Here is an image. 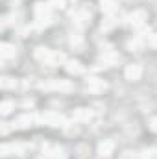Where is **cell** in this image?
<instances>
[{"label":"cell","instance_id":"18","mask_svg":"<svg viewBox=\"0 0 157 159\" xmlns=\"http://www.w3.org/2000/svg\"><path fill=\"white\" fill-rule=\"evenodd\" d=\"M128 46H129V50H141L142 48V39L141 37H135L133 41L128 43Z\"/></svg>","mask_w":157,"mask_h":159},{"label":"cell","instance_id":"4","mask_svg":"<svg viewBox=\"0 0 157 159\" xmlns=\"http://www.w3.org/2000/svg\"><path fill=\"white\" fill-rule=\"evenodd\" d=\"M85 87H87V91L98 94V93H104V91L107 89V83H105L104 80H100V78H89L87 83H85Z\"/></svg>","mask_w":157,"mask_h":159},{"label":"cell","instance_id":"11","mask_svg":"<svg viewBox=\"0 0 157 159\" xmlns=\"http://www.w3.org/2000/svg\"><path fill=\"white\" fill-rule=\"evenodd\" d=\"M0 56H2V59H11V57H15V46L9 44V43H2V44H0Z\"/></svg>","mask_w":157,"mask_h":159},{"label":"cell","instance_id":"13","mask_svg":"<svg viewBox=\"0 0 157 159\" xmlns=\"http://www.w3.org/2000/svg\"><path fill=\"white\" fill-rule=\"evenodd\" d=\"M65 69L70 72V74H81L83 72V65L79 63V61H67V65H65Z\"/></svg>","mask_w":157,"mask_h":159},{"label":"cell","instance_id":"7","mask_svg":"<svg viewBox=\"0 0 157 159\" xmlns=\"http://www.w3.org/2000/svg\"><path fill=\"white\" fill-rule=\"evenodd\" d=\"M0 152H2V156L6 157V156H11V154H17V156H22V152H24V146L22 144H2V148H0Z\"/></svg>","mask_w":157,"mask_h":159},{"label":"cell","instance_id":"1","mask_svg":"<svg viewBox=\"0 0 157 159\" xmlns=\"http://www.w3.org/2000/svg\"><path fill=\"white\" fill-rule=\"evenodd\" d=\"M41 89H46V91H63V93H69L74 89V85L67 80H50V81H43L39 85Z\"/></svg>","mask_w":157,"mask_h":159},{"label":"cell","instance_id":"24","mask_svg":"<svg viewBox=\"0 0 157 159\" xmlns=\"http://www.w3.org/2000/svg\"><path fill=\"white\" fill-rule=\"evenodd\" d=\"M150 129L157 133V117H154V119L150 120Z\"/></svg>","mask_w":157,"mask_h":159},{"label":"cell","instance_id":"17","mask_svg":"<svg viewBox=\"0 0 157 159\" xmlns=\"http://www.w3.org/2000/svg\"><path fill=\"white\" fill-rule=\"evenodd\" d=\"M15 85H17V81L13 78H2L0 80V87L2 89H15Z\"/></svg>","mask_w":157,"mask_h":159},{"label":"cell","instance_id":"5","mask_svg":"<svg viewBox=\"0 0 157 159\" xmlns=\"http://www.w3.org/2000/svg\"><path fill=\"white\" fill-rule=\"evenodd\" d=\"M34 56L43 61V63H46V65H52V56H54V52L50 50V48H44V46H39V48H35V52H34Z\"/></svg>","mask_w":157,"mask_h":159},{"label":"cell","instance_id":"19","mask_svg":"<svg viewBox=\"0 0 157 159\" xmlns=\"http://www.w3.org/2000/svg\"><path fill=\"white\" fill-rule=\"evenodd\" d=\"M50 22H52L50 17H37V26H39V28H46Z\"/></svg>","mask_w":157,"mask_h":159},{"label":"cell","instance_id":"2","mask_svg":"<svg viewBox=\"0 0 157 159\" xmlns=\"http://www.w3.org/2000/svg\"><path fill=\"white\" fill-rule=\"evenodd\" d=\"M41 122H44V124H48V126H65V119H63V115L61 113H56V111H48V113H44V115H41L39 117Z\"/></svg>","mask_w":157,"mask_h":159},{"label":"cell","instance_id":"14","mask_svg":"<svg viewBox=\"0 0 157 159\" xmlns=\"http://www.w3.org/2000/svg\"><path fill=\"white\" fill-rule=\"evenodd\" d=\"M34 9H35V15H37V17H50V4L37 2Z\"/></svg>","mask_w":157,"mask_h":159},{"label":"cell","instance_id":"22","mask_svg":"<svg viewBox=\"0 0 157 159\" xmlns=\"http://www.w3.org/2000/svg\"><path fill=\"white\" fill-rule=\"evenodd\" d=\"M115 24H117V20L109 17V19H105V22H104V30H109V28H113Z\"/></svg>","mask_w":157,"mask_h":159},{"label":"cell","instance_id":"21","mask_svg":"<svg viewBox=\"0 0 157 159\" xmlns=\"http://www.w3.org/2000/svg\"><path fill=\"white\" fill-rule=\"evenodd\" d=\"M50 7L63 9V7H65V0H50Z\"/></svg>","mask_w":157,"mask_h":159},{"label":"cell","instance_id":"12","mask_svg":"<svg viewBox=\"0 0 157 159\" xmlns=\"http://www.w3.org/2000/svg\"><path fill=\"white\" fill-rule=\"evenodd\" d=\"M32 122H34L32 115H20L19 119L13 122V126L15 128H28V126H32Z\"/></svg>","mask_w":157,"mask_h":159},{"label":"cell","instance_id":"16","mask_svg":"<svg viewBox=\"0 0 157 159\" xmlns=\"http://www.w3.org/2000/svg\"><path fill=\"white\" fill-rule=\"evenodd\" d=\"M13 107H15V104H13L11 100H6V102H2V106H0V113H2V115H9V113L13 111Z\"/></svg>","mask_w":157,"mask_h":159},{"label":"cell","instance_id":"3","mask_svg":"<svg viewBox=\"0 0 157 159\" xmlns=\"http://www.w3.org/2000/svg\"><path fill=\"white\" fill-rule=\"evenodd\" d=\"M146 19H148V15H146L144 9H135V11L128 17V24L133 26V28H141V26L146 22Z\"/></svg>","mask_w":157,"mask_h":159},{"label":"cell","instance_id":"6","mask_svg":"<svg viewBox=\"0 0 157 159\" xmlns=\"http://www.w3.org/2000/svg\"><path fill=\"white\" fill-rule=\"evenodd\" d=\"M113 150H115V143L109 141V139H105V141H102V143L98 144V154H100V157H109V156L113 154Z\"/></svg>","mask_w":157,"mask_h":159},{"label":"cell","instance_id":"20","mask_svg":"<svg viewBox=\"0 0 157 159\" xmlns=\"http://www.w3.org/2000/svg\"><path fill=\"white\" fill-rule=\"evenodd\" d=\"M65 131L67 133H78V126H74V122H69V124H65Z\"/></svg>","mask_w":157,"mask_h":159},{"label":"cell","instance_id":"8","mask_svg":"<svg viewBox=\"0 0 157 159\" xmlns=\"http://www.w3.org/2000/svg\"><path fill=\"white\" fill-rule=\"evenodd\" d=\"M141 76H142V67H141V65L133 63V65H128V67H126V78L128 80L135 81V80H139Z\"/></svg>","mask_w":157,"mask_h":159},{"label":"cell","instance_id":"23","mask_svg":"<svg viewBox=\"0 0 157 159\" xmlns=\"http://www.w3.org/2000/svg\"><path fill=\"white\" fill-rule=\"evenodd\" d=\"M70 43H72L74 46H79V44H81V37H79V35H72V37H70Z\"/></svg>","mask_w":157,"mask_h":159},{"label":"cell","instance_id":"9","mask_svg":"<svg viewBox=\"0 0 157 159\" xmlns=\"http://www.w3.org/2000/svg\"><path fill=\"white\" fill-rule=\"evenodd\" d=\"M118 54L115 52H111V50H107V52H104V56L100 57V61L104 63V67H113V65H117L118 63Z\"/></svg>","mask_w":157,"mask_h":159},{"label":"cell","instance_id":"15","mask_svg":"<svg viewBox=\"0 0 157 159\" xmlns=\"http://www.w3.org/2000/svg\"><path fill=\"white\" fill-rule=\"evenodd\" d=\"M74 119L78 122H85V120L91 119V109H85V107H79L74 111Z\"/></svg>","mask_w":157,"mask_h":159},{"label":"cell","instance_id":"10","mask_svg":"<svg viewBox=\"0 0 157 159\" xmlns=\"http://www.w3.org/2000/svg\"><path fill=\"white\" fill-rule=\"evenodd\" d=\"M44 157L46 159H63L65 154H63V148H59V146H48L46 152H44Z\"/></svg>","mask_w":157,"mask_h":159},{"label":"cell","instance_id":"25","mask_svg":"<svg viewBox=\"0 0 157 159\" xmlns=\"http://www.w3.org/2000/svg\"><path fill=\"white\" fill-rule=\"evenodd\" d=\"M150 44H152V46H157V34L150 35Z\"/></svg>","mask_w":157,"mask_h":159}]
</instances>
